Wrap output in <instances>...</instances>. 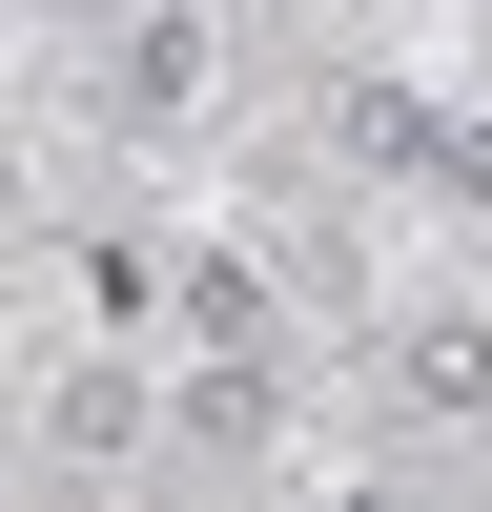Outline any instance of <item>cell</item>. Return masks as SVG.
<instances>
[{
  "mask_svg": "<svg viewBox=\"0 0 492 512\" xmlns=\"http://www.w3.org/2000/svg\"><path fill=\"white\" fill-rule=\"evenodd\" d=\"M205 103H226V41H205L185 0H144V21L103 41V123H144V144H185Z\"/></svg>",
  "mask_w": 492,
  "mask_h": 512,
  "instance_id": "cell-1",
  "label": "cell"
},
{
  "mask_svg": "<svg viewBox=\"0 0 492 512\" xmlns=\"http://www.w3.org/2000/svg\"><path fill=\"white\" fill-rule=\"evenodd\" d=\"M390 410H410V431H472V410H492V328L472 308H410L390 328Z\"/></svg>",
  "mask_w": 492,
  "mask_h": 512,
  "instance_id": "cell-2",
  "label": "cell"
},
{
  "mask_svg": "<svg viewBox=\"0 0 492 512\" xmlns=\"http://www.w3.org/2000/svg\"><path fill=\"white\" fill-rule=\"evenodd\" d=\"M185 431H205V451H267V431H287V369H246V349H226V369L185 390Z\"/></svg>",
  "mask_w": 492,
  "mask_h": 512,
  "instance_id": "cell-3",
  "label": "cell"
},
{
  "mask_svg": "<svg viewBox=\"0 0 492 512\" xmlns=\"http://www.w3.org/2000/svg\"><path fill=\"white\" fill-rule=\"evenodd\" d=\"M144 431V410H123V369H62V390H41V451H123Z\"/></svg>",
  "mask_w": 492,
  "mask_h": 512,
  "instance_id": "cell-4",
  "label": "cell"
}]
</instances>
